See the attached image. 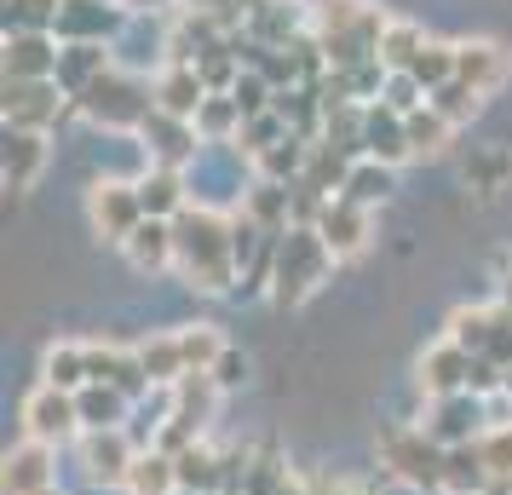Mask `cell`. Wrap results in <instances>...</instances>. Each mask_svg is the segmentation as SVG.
<instances>
[{"label":"cell","mask_w":512,"mask_h":495,"mask_svg":"<svg viewBox=\"0 0 512 495\" xmlns=\"http://www.w3.org/2000/svg\"><path fill=\"white\" fill-rule=\"evenodd\" d=\"M41 495H52V490H41Z\"/></svg>","instance_id":"cell-20"},{"label":"cell","mask_w":512,"mask_h":495,"mask_svg":"<svg viewBox=\"0 0 512 495\" xmlns=\"http://www.w3.org/2000/svg\"><path fill=\"white\" fill-rule=\"evenodd\" d=\"M127 242H133V260H139L144 271L167 260V231H162V225H144V231H133Z\"/></svg>","instance_id":"cell-11"},{"label":"cell","mask_w":512,"mask_h":495,"mask_svg":"<svg viewBox=\"0 0 512 495\" xmlns=\"http://www.w3.org/2000/svg\"><path fill=\"white\" fill-rule=\"evenodd\" d=\"M455 64H461V75L472 81V87H495V81L507 75V58H501V47H489V41L484 47H461Z\"/></svg>","instance_id":"cell-7"},{"label":"cell","mask_w":512,"mask_h":495,"mask_svg":"<svg viewBox=\"0 0 512 495\" xmlns=\"http://www.w3.org/2000/svg\"><path fill=\"white\" fill-rule=\"evenodd\" d=\"M52 386H70V380H81V352H52Z\"/></svg>","instance_id":"cell-15"},{"label":"cell","mask_w":512,"mask_h":495,"mask_svg":"<svg viewBox=\"0 0 512 495\" xmlns=\"http://www.w3.org/2000/svg\"><path fill=\"white\" fill-rule=\"evenodd\" d=\"M52 484L47 472V444H24L6 455V495H41Z\"/></svg>","instance_id":"cell-3"},{"label":"cell","mask_w":512,"mask_h":495,"mask_svg":"<svg viewBox=\"0 0 512 495\" xmlns=\"http://www.w3.org/2000/svg\"><path fill=\"white\" fill-rule=\"evenodd\" d=\"M443 121H415V150H438Z\"/></svg>","instance_id":"cell-16"},{"label":"cell","mask_w":512,"mask_h":495,"mask_svg":"<svg viewBox=\"0 0 512 495\" xmlns=\"http://www.w3.org/2000/svg\"><path fill=\"white\" fill-rule=\"evenodd\" d=\"M484 467H489V478H512V426H501L484 444Z\"/></svg>","instance_id":"cell-14"},{"label":"cell","mask_w":512,"mask_h":495,"mask_svg":"<svg viewBox=\"0 0 512 495\" xmlns=\"http://www.w3.org/2000/svg\"><path fill=\"white\" fill-rule=\"evenodd\" d=\"M484 484H489L484 449H455V455H443V490H455V495H478Z\"/></svg>","instance_id":"cell-4"},{"label":"cell","mask_w":512,"mask_h":495,"mask_svg":"<svg viewBox=\"0 0 512 495\" xmlns=\"http://www.w3.org/2000/svg\"><path fill=\"white\" fill-rule=\"evenodd\" d=\"M179 484H185V490H208L213 484V455L208 449H185V455H179Z\"/></svg>","instance_id":"cell-13"},{"label":"cell","mask_w":512,"mask_h":495,"mask_svg":"<svg viewBox=\"0 0 512 495\" xmlns=\"http://www.w3.org/2000/svg\"><path fill=\"white\" fill-rule=\"evenodd\" d=\"M127 484H133L139 495H167V484H179V467H167L162 455H150V461H133Z\"/></svg>","instance_id":"cell-9"},{"label":"cell","mask_w":512,"mask_h":495,"mask_svg":"<svg viewBox=\"0 0 512 495\" xmlns=\"http://www.w3.org/2000/svg\"><path fill=\"white\" fill-rule=\"evenodd\" d=\"M93 219H98V231H110L121 242V236H127V225H133V196H127V190H116V185H104L93 196Z\"/></svg>","instance_id":"cell-6"},{"label":"cell","mask_w":512,"mask_h":495,"mask_svg":"<svg viewBox=\"0 0 512 495\" xmlns=\"http://www.w3.org/2000/svg\"><path fill=\"white\" fill-rule=\"evenodd\" d=\"M185 495H208V490H185Z\"/></svg>","instance_id":"cell-19"},{"label":"cell","mask_w":512,"mask_h":495,"mask_svg":"<svg viewBox=\"0 0 512 495\" xmlns=\"http://www.w3.org/2000/svg\"><path fill=\"white\" fill-rule=\"evenodd\" d=\"M386 461L403 484H415V490H438L443 484V455L426 444V432H392L386 438Z\"/></svg>","instance_id":"cell-1"},{"label":"cell","mask_w":512,"mask_h":495,"mask_svg":"<svg viewBox=\"0 0 512 495\" xmlns=\"http://www.w3.org/2000/svg\"><path fill=\"white\" fill-rule=\"evenodd\" d=\"M81 455H87V472H93V478H104V484H116V478H127V472H133V467H127V444H121L116 432H93Z\"/></svg>","instance_id":"cell-5"},{"label":"cell","mask_w":512,"mask_h":495,"mask_svg":"<svg viewBox=\"0 0 512 495\" xmlns=\"http://www.w3.org/2000/svg\"><path fill=\"white\" fill-rule=\"evenodd\" d=\"M81 415H87V426H93V432H116L121 398H116V392H87V398H81Z\"/></svg>","instance_id":"cell-10"},{"label":"cell","mask_w":512,"mask_h":495,"mask_svg":"<svg viewBox=\"0 0 512 495\" xmlns=\"http://www.w3.org/2000/svg\"><path fill=\"white\" fill-rule=\"evenodd\" d=\"M35 162H41V144L35 139H12V150H6V179H12V185H29Z\"/></svg>","instance_id":"cell-12"},{"label":"cell","mask_w":512,"mask_h":495,"mask_svg":"<svg viewBox=\"0 0 512 495\" xmlns=\"http://www.w3.org/2000/svg\"><path fill=\"white\" fill-rule=\"evenodd\" d=\"M75 415H81V403H70L58 386H47V392H35V398L24 403V426L35 444H47V438H64L75 426Z\"/></svg>","instance_id":"cell-2"},{"label":"cell","mask_w":512,"mask_h":495,"mask_svg":"<svg viewBox=\"0 0 512 495\" xmlns=\"http://www.w3.org/2000/svg\"><path fill=\"white\" fill-rule=\"evenodd\" d=\"M461 369H472V363H466V352H461V346H443V352H432L426 363H420V386L449 392V386H461Z\"/></svg>","instance_id":"cell-8"},{"label":"cell","mask_w":512,"mask_h":495,"mask_svg":"<svg viewBox=\"0 0 512 495\" xmlns=\"http://www.w3.org/2000/svg\"><path fill=\"white\" fill-rule=\"evenodd\" d=\"M236 369H242L236 357H219V386H236V380H242V375H236Z\"/></svg>","instance_id":"cell-17"},{"label":"cell","mask_w":512,"mask_h":495,"mask_svg":"<svg viewBox=\"0 0 512 495\" xmlns=\"http://www.w3.org/2000/svg\"><path fill=\"white\" fill-rule=\"evenodd\" d=\"M311 495H363V490H351V484H317Z\"/></svg>","instance_id":"cell-18"}]
</instances>
